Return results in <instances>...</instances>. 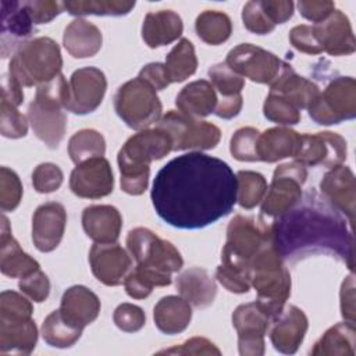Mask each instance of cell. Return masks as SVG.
<instances>
[{
	"label": "cell",
	"instance_id": "cell-12",
	"mask_svg": "<svg viewBox=\"0 0 356 356\" xmlns=\"http://www.w3.org/2000/svg\"><path fill=\"white\" fill-rule=\"evenodd\" d=\"M307 113L318 125H334L346 120H353L356 117L355 78H334L307 107Z\"/></svg>",
	"mask_w": 356,
	"mask_h": 356
},
{
	"label": "cell",
	"instance_id": "cell-10",
	"mask_svg": "<svg viewBox=\"0 0 356 356\" xmlns=\"http://www.w3.org/2000/svg\"><path fill=\"white\" fill-rule=\"evenodd\" d=\"M156 128L167 134L172 150H209L214 149L221 139V131L217 125L177 110H170L161 115Z\"/></svg>",
	"mask_w": 356,
	"mask_h": 356
},
{
	"label": "cell",
	"instance_id": "cell-18",
	"mask_svg": "<svg viewBox=\"0 0 356 356\" xmlns=\"http://www.w3.org/2000/svg\"><path fill=\"white\" fill-rule=\"evenodd\" d=\"M270 341L275 350L284 355H293L302 345L309 328V320L302 309L295 305H284L271 317Z\"/></svg>",
	"mask_w": 356,
	"mask_h": 356
},
{
	"label": "cell",
	"instance_id": "cell-32",
	"mask_svg": "<svg viewBox=\"0 0 356 356\" xmlns=\"http://www.w3.org/2000/svg\"><path fill=\"white\" fill-rule=\"evenodd\" d=\"M154 325L167 335H175L188 328L192 320V307L182 296H163L153 309Z\"/></svg>",
	"mask_w": 356,
	"mask_h": 356
},
{
	"label": "cell",
	"instance_id": "cell-38",
	"mask_svg": "<svg viewBox=\"0 0 356 356\" xmlns=\"http://www.w3.org/2000/svg\"><path fill=\"white\" fill-rule=\"evenodd\" d=\"M82 331L83 328L67 321L58 309L51 312L42 324V337L44 342L60 349L72 346L81 338Z\"/></svg>",
	"mask_w": 356,
	"mask_h": 356
},
{
	"label": "cell",
	"instance_id": "cell-27",
	"mask_svg": "<svg viewBox=\"0 0 356 356\" xmlns=\"http://www.w3.org/2000/svg\"><path fill=\"white\" fill-rule=\"evenodd\" d=\"M100 307V299L95 292L83 285H72L63 293L58 310L67 321L85 328L97 318Z\"/></svg>",
	"mask_w": 356,
	"mask_h": 356
},
{
	"label": "cell",
	"instance_id": "cell-11",
	"mask_svg": "<svg viewBox=\"0 0 356 356\" xmlns=\"http://www.w3.org/2000/svg\"><path fill=\"white\" fill-rule=\"evenodd\" d=\"M307 179V167L298 160L284 163L274 170L273 179L261 200V216L278 218L299 203L302 186Z\"/></svg>",
	"mask_w": 356,
	"mask_h": 356
},
{
	"label": "cell",
	"instance_id": "cell-48",
	"mask_svg": "<svg viewBox=\"0 0 356 356\" xmlns=\"http://www.w3.org/2000/svg\"><path fill=\"white\" fill-rule=\"evenodd\" d=\"M64 179L61 168L54 163H42L32 172L33 189L39 193H51L57 191Z\"/></svg>",
	"mask_w": 356,
	"mask_h": 356
},
{
	"label": "cell",
	"instance_id": "cell-53",
	"mask_svg": "<svg viewBox=\"0 0 356 356\" xmlns=\"http://www.w3.org/2000/svg\"><path fill=\"white\" fill-rule=\"evenodd\" d=\"M22 3L28 10L35 25L49 24L64 10L63 3L53 0H29Z\"/></svg>",
	"mask_w": 356,
	"mask_h": 356
},
{
	"label": "cell",
	"instance_id": "cell-59",
	"mask_svg": "<svg viewBox=\"0 0 356 356\" xmlns=\"http://www.w3.org/2000/svg\"><path fill=\"white\" fill-rule=\"evenodd\" d=\"M341 314L346 321L355 323V275L350 273L342 282L341 292Z\"/></svg>",
	"mask_w": 356,
	"mask_h": 356
},
{
	"label": "cell",
	"instance_id": "cell-23",
	"mask_svg": "<svg viewBox=\"0 0 356 356\" xmlns=\"http://www.w3.org/2000/svg\"><path fill=\"white\" fill-rule=\"evenodd\" d=\"M312 26L323 51L331 56H348L356 50L349 18L341 10H334L330 17Z\"/></svg>",
	"mask_w": 356,
	"mask_h": 356
},
{
	"label": "cell",
	"instance_id": "cell-35",
	"mask_svg": "<svg viewBox=\"0 0 356 356\" xmlns=\"http://www.w3.org/2000/svg\"><path fill=\"white\" fill-rule=\"evenodd\" d=\"M356 349V327L353 321H342L330 327L310 349L313 356H353Z\"/></svg>",
	"mask_w": 356,
	"mask_h": 356
},
{
	"label": "cell",
	"instance_id": "cell-3",
	"mask_svg": "<svg viewBox=\"0 0 356 356\" xmlns=\"http://www.w3.org/2000/svg\"><path fill=\"white\" fill-rule=\"evenodd\" d=\"M127 248L136 261L132 274L149 289L170 285L171 275L184 266L178 249L145 227H136L128 232Z\"/></svg>",
	"mask_w": 356,
	"mask_h": 356
},
{
	"label": "cell",
	"instance_id": "cell-61",
	"mask_svg": "<svg viewBox=\"0 0 356 356\" xmlns=\"http://www.w3.org/2000/svg\"><path fill=\"white\" fill-rule=\"evenodd\" d=\"M1 99L17 107L24 102L22 86L10 74H4L1 78Z\"/></svg>",
	"mask_w": 356,
	"mask_h": 356
},
{
	"label": "cell",
	"instance_id": "cell-54",
	"mask_svg": "<svg viewBox=\"0 0 356 356\" xmlns=\"http://www.w3.org/2000/svg\"><path fill=\"white\" fill-rule=\"evenodd\" d=\"M291 44L306 54H320L323 49L314 35L312 25H296L289 32Z\"/></svg>",
	"mask_w": 356,
	"mask_h": 356
},
{
	"label": "cell",
	"instance_id": "cell-14",
	"mask_svg": "<svg viewBox=\"0 0 356 356\" xmlns=\"http://www.w3.org/2000/svg\"><path fill=\"white\" fill-rule=\"evenodd\" d=\"M271 316L257 300L239 305L232 313V325L238 332V349L242 356H261L264 335L270 328Z\"/></svg>",
	"mask_w": 356,
	"mask_h": 356
},
{
	"label": "cell",
	"instance_id": "cell-47",
	"mask_svg": "<svg viewBox=\"0 0 356 356\" xmlns=\"http://www.w3.org/2000/svg\"><path fill=\"white\" fill-rule=\"evenodd\" d=\"M242 21L245 28L256 35H267L275 28V25L266 14L261 6V0H252L243 6Z\"/></svg>",
	"mask_w": 356,
	"mask_h": 356
},
{
	"label": "cell",
	"instance_id": "cell-4",
	"mask_svg": "<svg viewBox=\"0 0 356 356\" xmlns=\"http://www.w3.org/2000/svg\"><path fill=\"white\" fill-rule=\"evenodd\" d=\"M171 150L170 138L159 128L142 129L128 138L117 156L121 189L132 196L142 195L149 185L150 163L165 157Z\"/></svg>",
	"mask_w": 356,
	"mask_h": 356
},
{
	"label": "cell",
	"instance_id": "cell-22",
	"mask_svg": "<svg viewBox=\"0 0 356 356\" xmlns=\"http://www.w3.org/2000/svg\"><path fill=\"white\" fill-rule=\"evenodd\" d=\"M1 57L15 51L33 33L35 24L22 1L1 0Z\"/></svg>",
	"mask_w": 356,
	"mask_h": 356
},
{
	"label": "cell",
	"instance_id": "cell-40",
	"mask_svg": "<svg viewBox=\"0 0 356 356\" xmlns=\"http://www.w3.org/2000/svg\"><path fill=\"white\" fill-rule=\"evenodd\" d=\"M64 10L71 15H127L134 7L135 1L125 0H75L63 1Z\"/></svg>",
	"mask_w": 356,
	"mask_h": 356
},
{
	"label": "cell",
	"instance_id": "cell-58",
	"mask_svg": "<svg viewBox=\"0 0 356 356\" xmlns=\"http://www.w3.org/2000/svg\"><path fill=\"white\" fill-rule=\"evenodd\" d=\"M261 6L274 25L285 24L293 15V3L291 0H261Z\"/></svg>",
	"mask_w": 356,
	"mask_h": 356
},
{
	"label": "cell",
	"instance_id": "cell-30",
	"mask_svg": "<svg viewBox=\"0 0 356 356\" xmlns=\"http://www.w3.org/2000/svg\"><path fill=\"white\" fill-rule=\"evenodd\" d=\"M175 286L179 295L197 309L209 307L217 295L216 281L200 267L182 271L175 280Z\"/></svg>",
	"mask_w": 356,
	"mask_h": 356
},
{
	"label": "cell",
	"instance_id": "cell-1",
	"mask_svg": "<svg viewBox=\"0 0 356 356\" xmlns=\"http://www.w3.org/2000/svg\"><path fill=\"white\" fill-rule=\"evenodd\" d=\"M150 197L165 224L179 229L204 228L232 211L236 175L221 159L185 153L156 174Z\"/></svg>",
	"mask_w": 356,
	"mask_h": 356
},
{
	"label": "cell",
	"instance_id": "cell-43",
	"mask_svg": "<svg viewBox=\"0 0 356 356\" xmlns=\"http://www.w3.org/2000/svg\"><path fill=\"white\" fill-rule=\"evenodd\" d=\"M259 129L253 127H243L234 132L229 140V152L238 161H259L257 140Z\"/></svg>",
	"mask_w": 356,
	"mask_h": 356
},
{
	"label": "cell",
	"instance_id": "cell-56",
	"mask_svg": "<svg viewBox=\"0 0 356 356\" xmlns=\"http://www.w3.org/2000/svg\"><path fill=\"white\" fill-rule=\"evenodd\" d=\"M298 8L303 18L318 24L331 15L335 10V4L328 0H300L298 3Z\"/></svg>",
	"mask_w": 356,
	"mask_h": 356
},
{
	"label": "cell",
	"instance_id": "cell-45",
	"mask_svg": "<svg viewBox=\"0 0 356 356\" xmlns=\"http://www.w3.org/2000/svg\"><path fill=\"white\" fill-rule=\"evenodd\" d=\"M28 117L18 111V107L7 100L0 102V132L4 138L18 139L28 132Z\"/></svg>",
	"mask_w": 356,
	"mask_h": 356
},
{
	"label": "cell",
	"instance_id": "cell-24",
	"mask_svg": "<svg viewBox=\"0 0 356 356\" xmlns=\"http://www.w3.org/2000/svg\"><path fill=\"white\" fill-rule=\"evenodd\" d=\"M38 342L32 317H0V355H29Z\"/></svg>",
	"mask_w": 356,
	"mask_h": 356
},
{
	"label": "cell",
	"instance_id": "cell-41",
	"mask_svg": "<svg viewBox=\"0 0 356 356\" xmlns=\"http://www.w3.org/2000/svg\"><path fill=\"white\" fill-rule=\"evenodd\" d=\"M236 203L246 210L256 207L266 196L267 181L256 171L241 170L236 174Z\"/></svg>",
	"mask_w": 356,
	"mask_h": 356
},
{
	"label": "cell",
	"instance_id": "cell-50",
	"mask_svg": "<svg viewBox=\"0 0 356 356\" xmlns=\"http://www.w3.org/2000/svg\"><path fill=\"white\" fill-rule=\"evenodd\" d=\"M19 291L33 302H44L50 295V280L39 268L32 274L24 277L18 282Z\"/></svg>",
	"mask_w": 356,
	"mask_h": 356
},
{
	"label": "cell",
	"instance_id": "cell-36",
	"mask_svg": "<svg viewBox=\"0 0 356 356\" xmlns=\"http://www.w3.org/2000/svg\"><path fill=\"white\" fill-rule=\"evenodd\" d=\"M170 82H184L193 75L197 68V57L192 42L186 38L178 40V43L165 56L164 63Z\"/></svg>",
	"mask_w": 356,
	"mask_h": 356
},
{
	"label": "cell",
	"instance_id": "cell-26",
	"mask_svg": "<svg viewBox=\"0 0 356 356\" xmlns=\"http://www.w3.org/2000/svg\"><path fill=\"white\" fill-rule=\"evenodd\" d=\"M270 93L281 96L298 110H307L318 96L320 89L314 82L296 74L289 64L284 63L278 76L270 83Z\"/></svg>",
	"mask_w": 356,
	"mask_h": 356
},
{
	"label": "cell",
	"instance_id": "cell-29",
	"mask_svg": "<svg viewBox=\"0 0 356 356\" xmlns=\"http://www.w3.org/2000/svg\"><path fill=\"white\" fill-rule=\"evenodd\" d=\"M184 31L181 17L172 10L147 13L142 24V39L150 47H161L175 42Z\"/></svg>",
	"mask_w": 356,
	"mask_h": 356
},
{
	"label": "cell",
	"instance_id": "cell-20",
	"mask_svg": "<svg viewBox=\"0 0 356 356\" xmlns=\"http://www.w3.org/2000/svg\"><path fill=\"white\" fill-rule=\"evenodd\" d=\"M320 191L323 197L353 225L356 210V181L353 171L343 164L331 167L320 181Z\"/></svg>",
	"mask_w": 356,
	"mask_h": 356
},
{
	"label": "cell",
	"instance_id": "cell-21",
	"mask_svg": "<svg viewBox=\"0 0 356 356\" xmlns=\"http://www.w3.org/2000/svg\"><path fill=\"white\" fill-rule=\"evenodd\" d=\"M67 211L61 203L47 202L40 204L32 217V241L39 252L54 250L64 235Z\"/></svg>",
	"mask_w": 356,
	"mask_h": 356
},
{
	"label": "cell",
	"instance_id": "cell-34",
	"mask_svg": "<svg viewBox=\"0 0 356 356\" xmlns=\"http://www.w3.org/2000/svg\"><path fill=\"white\" fill-rule=\"evenodd\" d=\"M300 134L286 127L268 128L260 132L257 140L259 161L275 163L286 157H295Z\"/></svg>",
	"mask_w": 356,
	"mask_h": 356
},
{
	"label": "cell",
	"instance_id": "cell-7",
	"mask_svg": "<svg viewBox=\"0 0 356 356\" xmlns=\"http://www.w3.org/2000/svg\"><path fill=\"white\" fill-rule=\"evenodd\" d=\"M271 242V227L263 216L238 214L227 227V238L221 250V266L250 275L254 256Z\"/></svg>",
	"mask_w": 356,
	"mask_h": 356
},
{
	"label": "cell",
	"instance_id": "cell-13",
	"mask_svg": "<svg viewBox=\"0 0 356 356\" xmlns=\"http://www.w3.org/2000/svg\"><path fill=\"white\" fill-rule=\"evenodd\" d=\"M225 64L242 78L256 83H271L280 74L284 61L271 51L252 43H241L227 54Z\"/></svg>",
	"mask_w": 356,
	"mask_h": 356
},
{
	"label": "cell",
	"instance_id": "cell-39",
	"mask_svg": "<svg viewBox=\"0 0 356 356\" xmlns=\"http://www.w3.org/2000/svg\"><path fill=\"white\" fill-rule=\"evenodd\" d=\"M104 153V136L96 129H81L68 140V154L75 164H81L93 157H103Z\"/></svg>",
	"mask_w": 356,
	"mask_h": 356
},
{
	"label": "cell",
	"instance_id": "cell-55",
	"mask_svg": "<svg viewBox=\"0 0 356 356\" xmlns=\"http://www.w3.org/2000/svg\"><path fill=\"white\" fill-rule=\"evenodd\" d=\"M217 281L229 292L246 293L250 289V277L241 271L218 266L216 270Z\"/></svg>",
	"mask_w": 356,
	"mask_h": 356
},
{
	"label": "cell",
	"instance_id": "cell-17",
	"mask_svg": "<svg viewBox=\"0 0 356 356\" xmlns=\"http://www.w3.org/2000/svg\"><path fill=\"white\" fill-rule=\"evenodd\" d=\"M70 189L78 197L100 199L114 189L113 168L107 159L93 157L72 170L70 175Z\"/></svg>",
	"mask_w": 356,
	"mask_h": 356
},
{
	"label": "cell",
	"instance_id": "cell-33",
	"mask_svg": "<svg viewBox=\"0 0 356 356\" xmlns=\"http://www.w3.org/2000/svg\"><path fill=\"white\" fill-rule=\"evenodd\" d=\"M178 110L193 118H203L214 113L217 92L206 79H197L185 85L175 97Z\"/></svg>",
	"mask_w": 356,
	"mask_h": 356
},
{
	"label": "cell",
	"instance_id": "cell-2",
	"mask_svg": "<svg viewBox=\"0 0 356 356\" xmlns=\"http://www.w3.org/2000/svg\"><path fill=\"white\" fill-rule=\"evenodd\" d=\"M270 227L271 242L284 261L324 254L343 261L353 271V225L317 191H307Z\"/></svg>",
	"mask_w": 356,
	"mask_h": 356
},
{
	"label": "cell",
	"instance_id": "cell-46",
	"mask_svg": "<svg viewBox=\"0 0 356 356\" xmlns=\"http://www.w3.org/2000/svg\"><path fill=\"white\" fill-rule=\"evenodd\" d=\"M22 199V184L15 171L8 167L0 168V209L14 211Z\"/></svg>",
	"mask_w": 356,
	"mask_h": 356
},
{
	"label": "cell",
	"instance_id": "cell-5",
	"mask_svg": "<svg viewBox=\"0 0 356 356\" xmlns=\"http://www.w3.org/2000/svg\"><path fill=\"white\" fill-rule=\"evenodd\" d=\"M68 99V82L63 74L36 88L35 99L28 106V121L33 134L47 147L57 149L67 129L64 113Z\"/></svg>",
	"mask_w": 356,
	"mask_h": 356
},
{
	"label": "cell",
	"instance_id": "cell-9",
	"mask_svg": "<svg viewBox=\"0 0 356 356\" xmlns=\"http://www.w3.org/2000/svg\"><path fill=\"white\" fill-rule=\"evenodd\" d=\"M156 92L140 78L122 83L114 95L117 115L132 129H147L161 118L163 106Z\"/></svg>",
	"mask_w": 356,
	"mask_h": 356
},
{
	"label": "cell",
	"instance_id": "cell-52",
	"mask_svg": "<svg viewBox=\"0 0 356 356\" xmlns=\"http://www.w3.org/2000/svg\"><path fill=\"white\" fill-rule=\"evenodd\" d=\"M159 353L167 355H216L220 356L221 350L207 338L193 337L182 342L181 345L159 350Z\"/></svg>",
	"mask_w": 356,
	"mask_h": 356
},
{
	"label": "cell",
	"instance_id": "cell-15",
	"mask_svg": "<svg viewBox=\"0 0 356 356\" xmlns=\"http://www.w3.org/2000/svg\"><path fill=\"white\" fill-rule=\"evenodd\" d=\"M107 79L96 67H82L72 72L68 82V99L65 110L78 115L93 113L103 102Z\"/></svg>",
	"mask_w": 356,
	"mask_h": 356
},
{
	"label": "cell",
	"instance_id": "cell-37",
	"mask_svg": "<svg viewBox=\"0 0 356 356\" xmlns=\"http://www.w3.org/2000/svg\"><path fill=\"white\" fill-rule=\"evenodd\" d=\"M195 29L204 43L217 46L229 39L232 33V22L222 11L206 10L197 15Z\"/></svg>",
	"mask_w": 356,
	"mask_h": 356
},
{
	"label": "cell",
	"instance_id": "cell-8",
	"mask_svg": "<svg viewBox=\"0 0 356 356\" xmlns=\"http://www.w3.org/2000/svg\"><path fill=\"white\" fill-rule=\"evenodd\" d=\"M250 286L256 289L257 302L273 317L291 295V274L273 242L267 243L250 263Z\"/></svg>",
	"mask_w": 356,
	"mask_h": 356
},
{
	"label": "cell",
	"instance_id": "cell-25",
	"mask_svg": "<svg viewBox=\"0 0 356 356\" xmlns=\"http://www.w3.org/2000/svg\"><path fill=\"white\" fill-rule=\"evenodd\" d=\"M82 228L96 243H113L120 236L122 217L111 204H92L82 211Z\"/></svg>",
	"mask_w": 356,
	"mask_h": 356
},
{
	"label": "cell",
	"instance_id": "cell-57",
	"mask_svg": "<svg viewBox=\"0 0 356 356\" xmlns=\"http://www.w3.org/2000/svg\"><path fill=\"white\" fill-rule=\"evenodd\" d=\"M138 78L147 82L156 90H163L171 83L170 78L167 75L165 67L161 63H149V64H146L139 71Z\"/></svg>",
	"mask_w": 356,
	"mask_h": 356
},
{
	"label": "cell",
	"instance_id": "cell-44",
	"mask_svg": "<svg viewBox=\"0 0 356 356\" xmlns=\"http://www.w3.org/2000/svg\"><path fill=\"white\" fill-rule=\"evenodd\" d=\"M263 114L267 120L280 125H295L300 121V110L274 93H268L266 97Z\"/></svg>",
	"mask_w": 356,
	"mask_h": 356
},
{
	"label": "cell",
	"instance_id": "cell-49",
	"mask_svg": "<svg viewBox=\"0 0 356 356\" xmlns=\"http://www.w3.org/2000/svg\"><path fill=\"white\" fill-rule=\"evenodd\" d=\"M114 324L124 332H136L143 328L146 314L142 307L134 303H121L113 313Z\"/></svg>",
	"mask_w": 356,
	"mask_h": 356
},
{
	"label": "cell",
	"instance_id": "cell-31",
	"mask_svg": "<svg viewBox=\"0 0 356 356\" xmlns=\"http://www.w3.org/2000/svg\"><path fill=\"white\" fill-rule=\"evenodd\" d=\"M102 43L103 35L100 29L83 18L71 21L64 29L63 44L75 58L93 57L102 49Z\"/></svg>",
	"mask_w": 356,
	"mask_h": 356
},
{
	"label": "cell",
	"instance_id": "cell-19",
	"mask_svg": "<svg viewBox=\"0 0 356 356\" xmlns=\"http://www.w3.org/2000/svg\"><path fill=\"white\" fill-rule=\"evenodd\" d=\"M89 264L93 275L107 286L121 285L132 270L131 256L117 242H95L89 252Z\"/></svg>",
	"mask_w": 356,
	"mask_h": 356
},
{
	"label": "cell",
	"instance_id": "cell-51",
	"mask_svg": "<svg viewBox=\"0 0 356 356\" xmlns=\"http://www.w3.org/2000/svg\"><path fill=\"white\" fill-rule=\"evenodd\" d=\"M33 306L15 291H3L0 295V317H32Z\"/></svg>",
	"mask_w": 356,
	"mask_h": 356
},
{
	"label": "cell",
	"instance_id": "cell-16",
	"mask_svg": "<svg viewBox=\"0 0 356 356\" xmlns=\"http://www.w3.org/2000/svg\"><path fill=\"white\" fill-rule=\"evenodd\" d=\"M346 154V140L337 132L323 131L300 135L293 159L306 167H335L345 161Z\"/></svg>",
	"mask_w": 356,
	"mask_h": 356
},
{
	"label": "cell",
	"instance_id": "cell-60",
	"mask_svg": "<svg viewBox=\"0 0 356 356\" xmlns=\"http://www.w3.org/2000/svg\"><path fill=\"white\" fill-rule=\"evenodd\" d=\"M243 106L242 95L231 96V97H217V106L214 114L224 120H231L236 117Z\"/></svg>",
	"mask_w": 356,
	"mask_h": 356
},
{
	"label": "cell",
	"instance_id": "cell-6",
	"mask_svg": "<svg viewBox=\"0 0 356 356\" xmlns=\"http://www.w3.org/2000/svg\"><path fill=\"white\" fill-rule=\"evenodd\" d=\"M63 57L60 46L47 36L22 43L8 64V74L24 88L40 86L61 74Z\"/></svg>",
	"mask_w": 356,
	"mask_h": 356
},
{
	"label": "cell",
	"instance_id": "cell-28",
	"mask_svg": "<svg viewBox=\"0 0 356 356\" xmlns=\"http://www.w3.org/2000/svg\"><path fill=\"white\" fill-rule=\"evenodd\" d=\"M39 263L22 250L19 243L11 235V227L7 217L1 216L0 229V270L10 278H24L39 270Z\"/></svg>",
	"mask_w": 356,
	"mask_h": 356
},
{
	"label": "cell",
	"instance_id": "cell-42",
	"mask_svg": "<svg viewBox=\"0 0 356 356\" xmlns=\"http://www.w3.org/2000/svg\"><path fill=\"white\" fill-rule=\"evenodd\" d=\"M209 78L217 92V97H231L241 95L245 86V78L234 72L227 64L218 63L209 68Z\"/></svg>",
	"mask_w": 356,
	"mask_h": 356
}]
</instances>
